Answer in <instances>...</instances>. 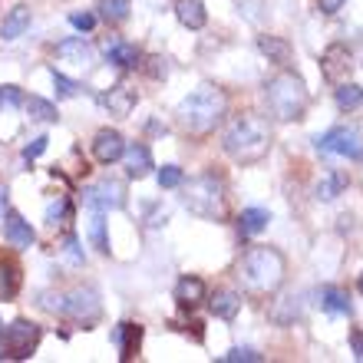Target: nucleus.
<instances>
[{"label": "nucleus", "instance_id": "obj_1", "mask_svg": "<svg viewBox=\"0 0 363 363\" xmlns=\"http://www.w3.org/2000/svg\"><path fill=\"white\" fill-rule=\"evenodd\" d=\"M225 113H228V96H225V89L215 86V83H201V86L185 96L179 103V109H175L179 125L191 135L211 133V129L225 119Z\"/></svg>", "mask_w": 363, "mask_h": 363}, {"label": "nucleus", "instance_id": "obj_2", "mask_svg": "<svg viewBox=\"0 0 363 363\" xmlns=\"http://www.w3.org/2000/svg\"><path fill=\"white\" fill-rule=\"evenodd\" d=\"M221 149L235 159V162H258L271 149V125L261 116H235L231 125L225 129Z\"/></svg>", "mask_w": 363, "mask_h": 363}, {"label": "nucleus", "instance_id": "obj_3", "mask_svg": "<svg viewBox=\"0 0 363 363\" xmlns=\"http://www.w3.org/2000/svg\"><path fill=\"white\" fill-rule=\"evenodd\" d=\"M264 99H268V109L277 123H297V119H304L311 96H307L304 79L284 69L264 83Z\"/></svg>", "mask_w": 363, "mask_h": 363}, {"label": "nucleus", "instance_id": "obj_4", "mask_svg": "<svg viewBox=\"0 0 363 363\" xmlns=\"http://www.w3.org/2000/svg\"><path fill=\"white\" fill-rule=\"evenodd\" d=\"M182 205L195 215V218L205 221H221L228 215V195H225V182L218 175H199L185 185V195H182Z\"/></svg>", "mask_w": 363, "mask_h": 363}, {"label": "nucleus", "instance_id": "obj_5", "mask_svg": "<svg viewBox=\"0 0 363 363\" xmlns=\"http://www.w3.org/2000/svg\"><path fill=\"white\" fill-rule=\"evenodd\" d=\"M241 281L255 294H274L284 281V258L277 248H251L241 261Z\"/></svg>", "mask_w": 363, "mask_h": 363}, {"label": "nucleus", "instance_id": "obj_6", "mask_svg": "<svg viewBox=\"0 0 363 363\" xmlns=\"http://www.w3.org/2000/svg\"><path fill=\"white\" fill-rule=\"evenodd\" d=\"M40 304L47 307V311H57V314L69 317V320H77V324L89 327L99 320V294H96L93 287H73L67 294H43L40 297Z\"/></svg>", "mask_w": 363, "mask_h": 363}, {"label": "nucleus", "instance_id": "obj_7", "mask_svg": "<svg viewBox=\"0 0 363 363\" xmlns=\"http://www.w3.org/2000/svg\"><path fill=\"white\" fill-rule=\"evenodd\" d=\"M40 344V327L30 320H13L0 327V357L7 360H30Z\"/></svg>", "mask_w": 363, "mask_h": 363}, {"label": "nucleus", "instance_id": "obj_8", "mask_svg": "<svg viewBox=\"0 0 363 363\" xmlns=\"http://www.w3.org/2000/svg\"><path fill=\"white\" fill-rule=\"evenodd\" d=\"M314 145L320 149V152L344 155V159L363 162V135L357 133L354 125H334V129H327L324 135H317Z\"/></svg>", "mask_w": 363, "mask_h": 363}, {"label": "nucleus", "instance_id": "obj_9", "mask_svg": "<svg viewBox=\"0 0 363 363\" xmlns=\"http://www.w3.org/2000/svg\"><path fill=\"white\" fill-rule=\"evenodd\" d=\"M83 205L93 211H119L125 205V189L116 179H99L96 185L83 189Z\"/></svg>", "mask_w": 363, "mask_h": 363}, {"label": "nucleus", "instance_id": "obj_10", "mask_svg": "<svg viewBox=\"0 0 363 363\" xmlns=\"http://www.w3.org/2000/svg\"><path fill=\"white\" fill-rule=\"evenodd\" d=\"M135 103H139V93L133 86H125V83H116L106 93H99V106L109 109V116H119V119H125V116L133 113Z\"/></svg>", "mask_w": 363, "mask_h": 363}, {"label": "nucleus", "instance_id": "obj_11", "mask_svg": "<svg viewBox=\"0 0 363 363\" xmlns=\"http://www.w3.org/2000/svg\"><path fill=\"white\" fill-rule=\"evenodd\" d=\"M320 73L327 83H340L350 73V47L347 43H330L320 57Z\"/></svg>", "mask_w": 363, "mask_h": 363}, {"label": "nucleus", "instance_id": "obj_12", "mask_svg": "<svg viewBox=\"0 0 363 363\" xmlns=\"http://www.w3.org/2000/svg\"><path fill=\"white\" fill-rule=\"evenodd\" d=\"M125 152V139L123 133H116V129H99L93 139V155H96V162H103V165H113L119 162Z\"/></svg>", "mask_w": 363, "mask_h": 363}, {"label": "nucleus", "instance_id": "obj_13", "mask_svg": "<svg viewBox=\"0 0 363 363\" xmlns=\"http://www.w3.org/2000/svg\"><path fill=\"white\" fill-rule=\"evenodd\" d=\"M258 50L268 57V63H274V67H281V69H287L291 63H294V50H291V43H287L284 37L261 33V37H258Z\"/></svg>", "mask_w": 363, "mask_h": 363}, {"label": "nucleus", "instance_id": "obj_14", "mask_svg": "<svg viewBox=\"0 0 363 363\" xmlns=\"http://www.w3.org/2000/svg\"><path fill=\"white\" fill-rule=\"evenodd\" d=\"M4 238H7V245H13V248H30V245L37 241V231L30 228V221H23L17 211H7V215H4Z\"/></svg>", "mask_w": 363, "mask_h": 363}, {"label": "nucleus", "instance_id": "obj_15", "mask_svg": "<svg viewBox=\"0 0 363 363\" xmlns=\"http://www.w3.org/2000/svg\"><path fill=\"white\" fill-rule=\"evenodd\" d=\"M125 172H129V179H145V175L152 172V152H149V145L143 143H133L125 145Z\"/></svg>", "mask_w": 363, "mask_h": 363}, {"label": "nucleus", "instance_id": "obj_16", "mask_svg": "<svg viewBox=\"0 0 363 363\" xmlns=\"http://www.w3.org/2000/svg\"><path fill=\"white\" fill-rule=\"evenodd\" d=\"M103 50H106V60L116 63L119 69H133V67H139V60H143L139 47H135V43H125V40H106Z\"/></svg>", "mask_w": 363, "mask_h": 363}, {"label": "nucleus", "instance_id": "obj_17", "mask_svg": "<svg viewBox=\"0 0 363 363\" xmlns=\"http://www.w3.org/2000/svg\"><path fill=\"white\" fill-rule=\"evenodd\" d=\"M139 340H143V327L139 324H119L113 330V344L119 347V360H133L139 354Z\"/></svg>", "mask_w": 363, "mask_h": 363}, {"label": "nucleus", "instance_id": "obj_18", "mask_svg": "<svg viewBox=\"0 0 363 363\" xmlns=\"http://www.w3.org/2000/svg\"><path fill=\"white\" fill-rule=\"evenodd\" d=\"M30 20H33L30 7H27V4H17V7H13L7 17H4V23H0V37H4V40L23 37V33L30 30Z\"/></svg>", "mask_w": 363, "mask_h": 363}, {"label": "nucleus", "instance_id": "obj_19", "mask_svg": "<svg viewBox=\"0 0 363 363\" xmlns=\"http://www.w3.org/2000/svg\"><path fill=\"white\" fill-rule=\"evenodd\" d=\"M320 307H324L327 314H334V317H350V297H347L344 287H337V284H324L320 287Z\"/></svg>", "mask_w": 363, "mask_h": 363}, {"label": "nucleus", "instance_id": "obj_20", "mask_svg": "<svg viewBox=\"0 0 363 363\" xmlns=\"http://www.w3.org/2000/svg\"><path fill=\"white\" fill-rule=\"evenodd\" d=\"M208 307H211V314L221 317V320H235V314L241 311V294L221 287V291H215V294L208 297Z\"/></svg>", "mask_w": 363, "mask_h": 363}, {"label": "nucleus", "instance_id": "obj_21", "mask_svg": "<svg viewBox=\"0 0 363 363\" xmlns=\"http://www.w3.org/2000/svg\"><path fill=\"white\" fill-rule=\"evenodd\" d=\"M175 17H179L182 27L189 30H201L208 23V13H205L201 0H175Z\"/></svg>", "mask_w": 363, "mask_h": 363}, {"label": "nucleus", "instance_id": "obj_22", "mask_svg": "<svg viewBox=\"0 0 363 363\" xmlns=\"http://www.w3.org/2000/svg\"><path fill=\"white\" fill-rule=\"evenodd\" d=\"M175 301H179V307H199L201 301H205V281L201 277H191V274H185L175 284Z\"/></svg>", "mask_w": 363, "mask_h": 363}, {"label": "nucleus", "instance_id": "obj_23", "mask_svg": "<svg viewBox=\"0 0 363 363\" xmlns=\"http://www.w3.org/2000/svg\"><path fill=\"white\" fill-rule=\"evenodd\" d=\"M271 225V211L264 208H245L238 215V235L241 238H255Z\"/></svg>", "mask_w": 363, "mask_h": 363}, {"label": "nucleus", "instance_id": "obj_24", "mask_svg": "<svg viewBox=\"0 0 363 363\" xmlns=\"http://www.w3.org/2000/svg\"><path fill=\"white\" fill-rule=\"evenodd\" d=\"M57 57L73 60L79 67H86L89 57H93V50H89V43L83 37H69V40H63V43H57Z\"/></svg>", "mask_w": 363, "mask_h": 363}, {"label": "nucleus", "instance_id": "obj_25", "mask_svg": "<svg viewBox=\"0 0 363 363\" xmlns=\"http://www.w3.org/2000/svg\"><path fill=\"white\" fill-rule=\"evenodd\" d=\"M20 291V268L10 258H0V301H13Z\"/></svg>", "mask_w": 363, "mask_h": 363}, {"label": "nucleus", "instance_id": "obj_26", "mask_svg": "<svg viewBox=\"0 0 363 363\" xmlns=\"http://www.w3.org/2000/svg\"><path fill=\"white\" fill-rule=\"evenodd\" d=\"M347 175L344 172H327L324 179L317 182V189H314V195L320 201H334V199H340V195H344V189H347Z\"/></svg>", "mask_w": 363, "mask_h": 363}, {"label": "nucleus", "instance_id": "obj_27", "mask_svg": "<svg viewBox=\"0 0 363 363\" xmlns=\"http://www.w3.org/2000/svg\"><path fill=\"white\" fill-rule=\"evenodd\" d=\"M23 109H27V116L33 119V123H57L60 119L57 106L50 103V99H43V96H30V99H23Z\"/></svg>", "mask_w": 363, "mask_h": 363}, {"label": "nucleus", "instance_id": "obj_28", "mask_svg": "<svg viewBox=\"0 0 363 363\" xmlns=\"http://www.w3.org/2000/svg\"><path fill=\"white\" fill-rule=\"evenodd\" d=\"M337 109L340 113H354V109H360L363 106V89L357 86V83H337Z\"/></svg>", "mask_w": 363, "mask_h": 363}, {"label": "nucleus", "instance_id": "obj_29", "mask_svg": "<svg viewBox=\"0 0 363 363\" xmlns=\"http://www.w3.org/2000/svg\"><path fill=\"white\" fill-rule=\"evenodd\" d=\"M96 10H99V17H103L106 23H123V20H129L133 0H99Z\"/></svg>", "mask_w": 363, "mask_h": 363}, {"label": "nucleus", "instance_id": "obj_30", "mask_svg": "<svg viewBox=\"0 0 363 363\" xmlns=\"http://www.w3.org/2000/svg\"><path fill=\"white\" fill-rule=\"evenodd\" d=\"M89 238H93V248L99 255H109V241H106V218L103 211H96L93 218H89Z\"/></svg>", "mask_w": 363, "mask_h": 363}, {"label": "nucleus", "instance_id": "obj_31", "mask_svg": "<svg viewBox=\"0 0 363 363\" xmlns=\"http://www.w3.org/2000/svg\"><path fill=\"white\" fill-rule=\"evenodd\" d=\"M241 360L245 363H261L264 357H261L258 350H251V347H231L228 354L221 357V363H241Z\"/></svg>", "mask_w": 363, "mask_h": 363}, {"label": "nucleus", "instance_id": "obj_32", "mask_svg": "<svg viewBox=\"0 0 363 363\" xmlns=\"http://www.w3.org/2000/svg\"><path fill=\"white\" fill-rule=\"evenodd\" d=\"M60 255H63V261H67V264H73V268H79V264H83V251H79V241L73 238V235H69L67 241H63V248H60Z\"/></svg>", "mask_w": 363, "mask_h": 363}, {"label": "nucleus", "instance_id": "obj_33", "mask_svg": "<svg viewBox=\"0 0 363 363\" xmlns=\"http://www.w3.org/2000/svg\"><path fill=\"white\" fill-rule=\"evenodd\" d=\"M17 106H23V93H20V86H13V83L0 86V109H17Z\"/></svg>", "mask_w": 363, "mask_h": 363}, {"label": "nucleus", "instance_id": "obj_34", "mask_svg": "<svg viewBox=\"0 0 363 363\" xmlns=\"http://www.w3.org/2000/svg\"><path fill=\"white\" fill-rule=\"evenodd\" d=\"M179 185H182L179 165H162V169H159V189H179Z\"/></svg>", "mask_w": 363, "mask_h": 363}, {"label": "nucleus", "instance_id": "obj_35", "mask_svg": "<svg viewBox=\"0 0 363 363\" xmlns=\"http://www.w3.org/2000/svg\"><path fill=\"white\" fill-rule=\"evenodd\" d=\"M69 218V201L67 199H57V201H50L47 205V221L50 225H57V221Z\"/></svg>", "mask_w": 363, "mask_h": 363}, {"label": "nucleus", "instance_id": "obj_36", "mask_svg": "<svg viewBox=\"0 0 363 363\" xmlns=\"http://www.w3.org/2000/svg\"><path fill=\"white\" fill-rule=\"evenodd\" d=\"M53 83H57V93L60 96H77L79 93L77 83H73L69 77H63V73H57V67H53Z\"/></svg>", "mask_w": 363, "mask_h": 363}, {"label": "nucleus", "instance_id": "obj_37", "mask_svg": "<svg viewBox=\"0 0 363 363\" xmlns=\"http://www.w3.org/2000/svg\"><path fill=\"white\" fill-rule=\"evenodd\" d=\"M47 135H37V139H33V143L27 145V149H23V159H27V162H33V159H37V155H43L47 152Z\"/></svg>", "mask_w": 363, "mask_h": 363}, {"label": "nucleus", "instance_id": "obj_38", "mask_svg": "<svg viewBox=\"0 0 363 363\" xmlns=\"http://www.w3.org/2000/svg\"><path fill=\"white\" fill-rule=\"evenodd\" d=\"M69 23H73V27H77V30H83V33H89V30L96 27V17H93V13H86V10H83V13H69Z\"/></svg>", "mask_w": 363, "mask_h": 363}, {"label": "nucleus", "instance_id": "obj_39", "mask_svg": "<svg viewBox=\"0 0 363 363\" xmlns=\"http://www.w3.org/2000/svg\"><path fill=\"white\" fill-rule=\"evenodd\" d=\"M344 4H347V0H320L317 7H320V13H327V17H330V13H337V10H344Z\"/></svg>", "mask_w": 363, "mask_h": 363}, {"label": "nucleus", "instance_id": "obj_40", "mask_svg": "<svg viewBox=\"0 0 363 363\" xmlns=\"http://www.w3.org/2000/svg\"><path fill=\"white\" fill-rule=\"evenodd\" d=\"M350 347H354V357L363 363V334H360V330H354V334H350Z\"/></svg>", "mask_w": 363, "mask_h": 363}, {"label": "nucleus", "instance_id": "obj_41", "mask_svg": "<svg viewBox=\"0 0 363 363\" xmlns=\"http://www.w3.org/2000/svg\"><path fill=\"white\" fill-rule=\"evenodd\" d=\"M10 211V189L7 185H0V218Z\"/></svg>", "mask_w": 363, "mask_h": 363}, {"label": "nucleus", "instance_id": "obj_42", "mask_svg": "<svg viewBox=\"0 0 363 363\" xmlns=\"http://www.w3.org/2000/svg\"><path fill=\"white\" fill-rule=\"evenodd\" d=\"M357 291H360V294H363V274L357 277Z\"/></svg>", "mask_w": 363, "mask_h": 363}]
</instances>
